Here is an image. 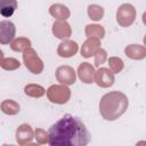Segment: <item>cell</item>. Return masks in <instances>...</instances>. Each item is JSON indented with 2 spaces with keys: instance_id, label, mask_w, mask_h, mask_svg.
I'll list each match as a JSON object with an SVG mask.
<instances>
[{
  "instance_id": "52a82bcc",
  "label": "cell",
  "mask_w": 146,
  "mask_h": 146,
  "mask_svg": "<svg viewBox=\"0 0 146 146\" xmlns=\"http://www.w3.org/2000/svg\"><path fill=\"white\" fill-rule=\"evenodd\" d=\"M95 81L99 87L108 88L114 83V73L111 71V68L100 67L95 73Z\"/></svg>"
},
{
  "instance_id": "9c48e42d",
  "label": "cell",
  "mask_w": 146,
  "mask_h": 146,
  "mask_svg": "<svg viewBox=\"0 0 146 146\" xmlns=\"http://www.w3.org/2000/svg\"><path fill=\"white\" fill-rule=\"evenodd\" d=\"M76 51H78V43L72 40H65L64 42H62L58 46V49H57L58 56L64 57V58L74 56L76 54Z\"/></svg>"
},
{
  "instance_id": "44dd1931",
  "label": "cell",
  "mask_w": 146,
  "mask_h": 146,
  "mask_svg": "<svg viewBox=\"0 0 146 146\" xmlns=\"http://www.w3.org/2000/svg\"><path fill=\"white\" fill-rule=\"evenodd\" d=\"M88 15L92 21H99V19H102V17L104 15V9L100 6L90 5L88 7Z\"/></svg>"
},
{
  "instance_id": "7a4b0ae2",
  "label": "cell",
  "mask_w": 146,
  "mask_h": 146,
  "mask_svg": "<svg viewBox=\"0 0 146 146\" xmlns=\"http://www.w3.org/2000/svg\"><path fill=\"white\" fill-rule=\"evenodd\" d=\"M128 97L121 91H111L105 94L99 102L100 115L107 121L119 119L128 108Z\"/></svg>"
},
{
  "instance_id": "6da1fadb",
  "label": "cell",
  "mask_w": 146,
  "mask_h": 146,
  "mask_svg": "<svg viewBox=\"0 0 146 146\" xmlns=\"http://www.w3.org/2000/svg\"><path fill=\"white\" fill-rule=\"evenodd\" d=\"M90 139L91 136L84 123L71 114L64 115L48 130L50 146H86Z\"/></svg>"
},
{
  "instance_id": "5b68a950",
  "label": "cell",
  "mask_w": 146,
  "mask_h": 146,
  "mask_svg": "<svg viewBox=\"0 0 146 146\" xmlns=\"http://www.w3.org/2000/svg\"><path fill=\"white\" fill-rule=\"evenodd\" d=\"M136 18V9L130 3H123L116 11V22L123 27L130 26Z\"/></svg>"
},
{
  "instance_id": "4fadbf2b",
  "label": "cell",
  "mask_w": 146,
  "mask_h": 146,
  "mask_svg": "<svg viewBox=\"0 0 146 146\" xmlns=\"http://www.w3.org/2000/svg\"><path fill=\"white\" fill-rule=\"evenodd\" d=\"M124 52L131 59H143L146 57V48L140 44H130L124 49Z\"/></svg>"
},
{
  "instance_id": "2e32d148",
  "label": "cell",
  "mask_w": 146,
  "mask_h": 146,
  "mask_svg": "<svg viewBox=\"0 0 146 146\" xmlns=\"http://www.w3.org/2000/svg\"><path fill=\"white\" fill-rule=\"evenodd\" d=\"M17 9V0H0V14L8 18Z\"/></svg>"
},
{
  "instance_id": "7c38bea8",
  "label": "cell",
  "mask_w": 146,
  "mask_h": 146,
  "mask_svg": "<svg viewBox=\"0 0 146 146\" xmlns=\"http://www.w3.org/2000/svg\"><path fill=\"white\" fill-rule=\"evenodd\" d=\"M52 33L58 39H67L71 36V27L64 21H57L52 25Z\"/></svg>"
},
{
  "instance_id": "277c9868",
  "label": "cell",
  "mask_w": 146,
  "mask_h": 146,
  "mask_svg": "<svg viewBox=\"0 0 146 146\" xmlns=\"http://www.w3.org/2000/svg\"><path fill=\"white\" fill-rule=\"evenodd\" d=\"M23 60L27 70H30L34 74H40L43 71V63L36 55L35 50L29 47L23 52Z\"/></svg>"
},
{
  "instance_id": "ac0fdd59",
  "label": "cell",
  "mask_w": 146,
  "mask_h": 146,
  "mask_svg": "<svg viewBox=\"0 0 146 146\" xmlns=\"http://www.w3.org/2000/svg\"><path fill=\"white\" fill-rule=\"evenodd\" d=\"M1 110H2L3 113L13 115V114H17L19 112V105L16 102L11 100V99H7V100L2 102Z\"/></svg>"
},
{
  "instance_id": "e0dca14e",
  "label": "cell",
  "mask_w": 146,
  "mask_h": 146,
  "mask_svg": "<svg viewBox=\"0 0 146 146\" xmlns=\"http://www.w3.org/2000/svg\"><path fill=\"white\" fill-rule=\"evenodd\" d=\"M86 35L88 38L102 39L105 35V30L100 25H87L86 26Z\"/></svg>"
},
{
  "instance_id": "603a6c76",
  "label": "cell",
  "mask_w": 146,
  "mask_h": 146,
  "mask_svg": "<svg viewBox=\"0 0 146 146\" xmlns=\"http://www.w3.org/2000/svg\"><path fill=\"white\" fill-rule=\"evenodd\" d=\"M21 64L18 60L14 59V58H7L5 59L3 56H1V67L5 70H15L17 67H19Z\"/></svg>"
},
{
  "instance_id": "3957f363",
  "label": "cell",
  "mask_w": 146,
  "mask_h": 146,
  "mask_svg": "<svg viewBox=\"0 0 146 146\" xmlns=\"http://www.w3.org/2000/svg\"><path fill=\"white\" fill-rule=\"evenodd\" d=\"M48 99L55 104H65L71 97V91L65 84H54L47 90Z\"/></svg>"
},
{
  "instance_id": "484cf974",
  "label": "cell",
  "mask_w": 146,
  "mask_h": 146,
  "mask_svg": "<svg viewBox=\"0 0 146 146\" xmlns=\"http://www.w3.org/2000/svg\"><path fill=\"white\" fill-rule=\"evenodd\" d=\"M144 43L146 44V35H145V38H144Z\"/></svg>"
},
{
  "instance_id": "30bf717a",
  "label": "cell",
  "mask_w": 146,
  "mask_h": 146,
  "mask_svg": "<svg viewBox=\"0 0 146 146\" xmlns=\"http://www.w3.org/2000/svg\"><path fill=\"white\" fill-rule=\"evenodd\" d=\"M100 41L99 39H96V38H88L87 41H84V43L82 44V48H81V55L86 58L95 55L100 48Z\"/></svg>"
},
{
  "instance_id": "ffe728a7",
  "label": "cell",
  "mask_w": 146,
  "mask_h": 146,
  "mask_svg": "<svg viewBox=\"0 0 146 146\" xmlns=\"http://www.w3.org/2000/svg\"><path fill=\"white\" fill-rule=\"evenodd\" d=\"M31 46V41L26 38H18L11 42V49L14 51H24Z\"/></svg>"
},
{
  "instance_id": "8992f818",
  "label": "cell",
  "mask_w": 146,
  "mask_h": 146,
  "mask_svg": "<svg viewBox=\"0 0 146 146\" xmlns=\"http://www.w3.org/2000/svg\"><path fill=\"white\" fill-rule=\"evenodd\" d=\"M15 25L10 21H1L0 22V43L1 44H8L9 42H13L15 38Z\"/></svg>"
},
{
  "instance_id": "d6986e66",
  "label": "cell",
  "mask_w": 146,
  "mask_h": 146,
  "mask_svg": "<svg viewBox=\"0 0 146 146\" xmlns=\"http://www.w3.org/2000/svg\"><path fill=\"white\" fill-rule=\"evenodd\" d=\"M24 91L30 97H41L46 92V90L39 84H27L24 88Z\"/></svg>"
},
{
  "instance_id": "9a60e30c",
  "label": "cell",
  "mask_w": 146,
  "mask_h": 146,
  "mask_svg": "<svg viewBox=\"0 0 146 146\" xmlns=\"http://www.w3.org/2000/svg\"><path fill=\"white\" fill-rule=\"evenodd\" d=\"M49 13H50L51 16H54L58 21H65L70 17V10L67 9V7H65L60 3L52 5L49 8Z\"/></svg>"
},
{
  "instance_id": "ba28073f",
  "label": "cell",
  "mask_w": 146,
  "mask_h": 146,
  "mask_svg": "<svg viewBox=\"0 0 146 146\" xmlns=\"http://www.w3.org/2000/svg\"><path fill=\"white\" fill-rule=\"evenodd\" d=\"M56 79L63 84H73L75 82V72L71 66H60L56 70Z\"/></svg>"
},
{
  "instance_id": "8fae6325",
  "label": "cell",
  "mask_w": 146,
  "mask_h": 146,
  "mask_svg": "<svg viewBox=\"0 0 146 146\" xmlns=\"http://www.w3.org/2000/svg\"><path fill=\"white\" fill-rule=\"evenodd\" d=\"M79 78L84 83H91L95 79V71L94 67L89 63H82L78 68Z\"/></svg>"
},
{
  "instance_id": "5bb4252c",
  "label": "cell",
  "mask_w": 146,
  "mask_h": 146,
  "mask_svg": "<svg viewBox=\"0 0 146 146\" xmlns=\"http://www.w3.org/2000/svg\"><path fill=\"white\" fill-rule=\"evenodd\" d=\"M33 135H32V129L29 124L24 123L22 125L18 127L17 129V132H16V139L19 144L24 145L25 143H30L31 139H32Z\"/></svg>"
},
{
  "instance_id": "d4e9b609",
  "label": "cell",
  "mask_w": 146,
  "mask_h": 146,
  "mask_svg": "<svg viewBox=\"0 0 146 146\" xmlns=\"http://www.w3.org/2000/svg\"><path fill=\"white\" fill-rule=\"evenodd\" d=\"M143 22H144V24L146 25V11L143 14Z\"/></svg>"
},
{
  "instance_id": "7402d4cb",
  "label": "cell",
  "mask_w": 146,
  "mask_h": 146,
  "mask_svg": "<svg viewBox=\"0 0 146 146\" xmlns=\"http://www.w3.org/2000/svg\"><path fill=\"white\" fill-rule=\"evenodd\" d=\"M108 64H110V68L113 73H119L123 68V62H122V59H120L117 57H111L108 59Z\"/></svg>"
},
{
  "instance_id": "cb8c5ba5",
  "label": "cell",
  "mask_w": 146,
  "mask_h": 146,
  "mask_svg": "<svg viewBox=\"0 0 146 146\" xmlns=\"http://www.w3.org/2000/svg\"><path fill=\"white\" fill-rule=\"evenodd\" d=\"M107 58V54L104 49H99L96 54H95V66H99L100 64H103Z\"/></svg>"
}]
</instances>
